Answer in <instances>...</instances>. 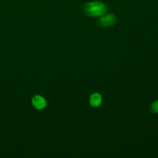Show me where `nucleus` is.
I'll use <instances>...</instances> for the list:
<instances>
[{
    "label": "nucleus",
    "instance_id": "nucleus-3",
    "mask_svg": "<svg viewBox=\"0 0 158 158\" xmlns=\"http://www.w3.org/2000/svg\"><path fill=\"white\" fill-rule=\"evenodd\" d=\"M32 104L36 109L40 110L46 106V102L45 99L41 96L36 95L32 99Z\"/></svg>",
    "mask_w": 158,
    "mask_h": 158
},
{
    "label": "nucleus",
    "instance_id": "nucleus-1",
    "mask_svg": "<svg viewBox=\"0 0 158 158\" xmlns=\"http://www.w3.org/2000/svg\"><path fill=\"white\" fill-rule=\"evenodd\" d=\"M109 8L103 2L94 1L87 2L83 6L84 12L89 17H101L107 12Z\"/></svg>",
    "mask_w": 158,
    "mask_h": 158
},
{
    "label": "nucleus",
    "instance_id": "nucleus-4",
    "mask_svg": "<svg viewBox=\"0 0 158 158\" xmlns=\"http://www.w3.org/2000/svg\"><path fill=\"white\" fill-rule=\"evenodd\" d=\"M102 102L101 96L98 93L93 94L89 98V102L93 107L99 106Z\"/></svg>",
    "mask_w": 158,
    "mask_h": 158
},
{
    "label": "nucleus",
    "instance_id": "nucleus-2",
    "mask_svg": "<svg viewBox=\"0 0 158 158\" xmlns=\"http://www.w3.org/2000/svg\"><path fill=\"white\" fill-rule=\"evenodd\" d=\"M116 17L113 14H104L98 19V24L101 27H107L114 25L116 23Z\"/></svg>",
    "mask_w": 158,
    "mask_h": 158
},
{
    "label": "nucleus",
    "instance_id": "nucleus-5",
    "mask_svg": "<svg viewBox=\"0 0 158 158\" xmlns=\"http://www.w3.org/2000/svg\"><path fill=\"white\" fill-rule=\"evenodd\" d=\"M150 110L153 113H158V101H155L151 105Z\"/></svg>",
    "mask_w": 158,
    "mask_h": 158
}]
</instances>
